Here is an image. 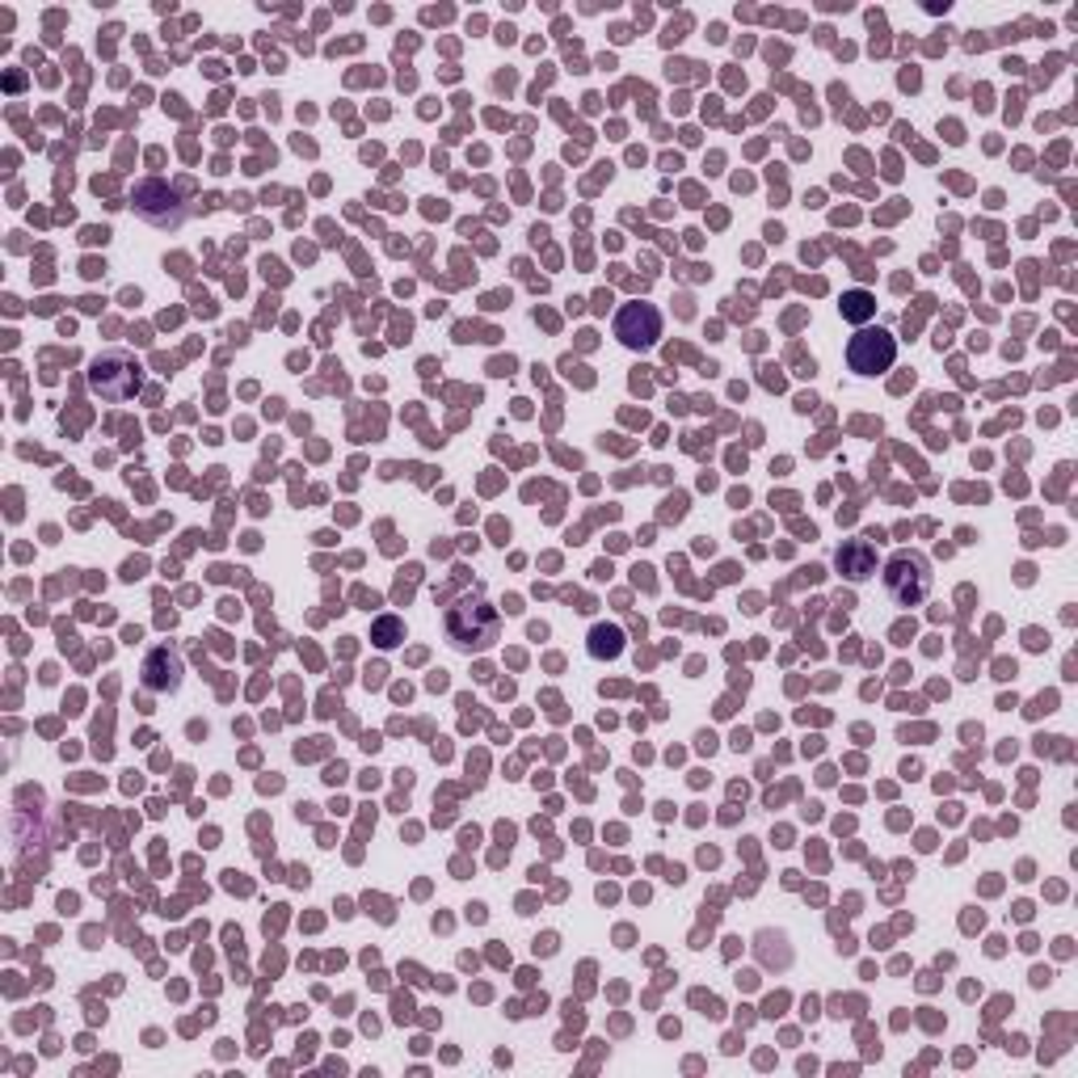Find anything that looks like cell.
Here are the masks:
<instances>
[{
	"label": "cell",
	"mask_w": 1078,
	"mask_h": 1078,
	"mask_svg": "<svg viewBox=\"0 0 1078 1078\" xmlns=\"http://www.w3.org/2000/svg\"><path fill=\"white\" fill-rule=\"evenodd\" d=\"M838 308H843V321H851V325H868V321H872V312H877V300H872L868 291H847Z\"/></svg>",
	"instance_id": "8"
},
{
	"label": "cell",
	"mask_w": 1078,
	"mask_h": 1078,
	"mask_svg": "<svg viewBox=\"0 0 1078 1078\" xmlns=\"http://www.w3.org/2000/svg\"><path fill=\"white\" fill-rule=\"evenodd\" d=\"M893 359H897V341L889 337L885 329H863L847 341V367L856 371V375H881V371H889L893 367Z\"/></svg>",
	"instance_id": "3"
},
{
	"label": "cell",
	"mask_w": 1078,
	"mask_h": 1078,
	"mask_svg": "<svg viewBox=\"0 0 1078 1078\" xmlns=\"http://www.w3.org/2000/svg\"><path fill=\"white\" fill-rule=\"evenodd\" d=\"M590 640H594V645H590V653H599V658L607 653V658H615V653H619V640H624V636H619V628H594V636H590Z\"/></svg>",
	"instance_id": "9"
},
{
	"label": "cell",
	"mask_w": 1078,
	"mask_h": 1078,
	"mask_svg": "<svg viewBox=\"0 0 1078 1078\" xmlns=\"http://www.w3.org/2000/svg\"><path fill=\"white\" fill-rule=\"evenodd\" d=\"M447 633L460 649H489L501 633V615L498 607H489L480 594H468L460 599L451 615H447Z\"/></svg>",
	"instance_id": "1"
},
{
	"label": "cell",
	"mask_w": 1078,
	"mask_h": 1078,
	"mask_svg": "<svg viewBox=\"0 0 1078 1078\" xmlns=\"http://www.w3.org/2000/svg\"><path fill=\"white\" fill-rule=\"evenodd\" d=\"M177 679H182V662H177V653H169V649H157V653L143 662V683H148L152 692H173Z\"/></svg>",
	"instance_id": "6"
},
{
	"label": "cell",
	"mask_w": 1078,
	"mask_h": 1078,
	"mask_svg": "<svg viewBox=\"0 0 1078 1078\" xmlns=\"http://www.w3.org/2000/svg\"><path fill=\"white\" fill-rule=\"evenodd\" d=\"M401 636H405V628H401V619H380V624H375V640H380L384 649H392V645H396Z\"/></svg>",
	"instance_id": "10"
},
{
	"label": "cell",
	"mask_w": 1078,
	"mask_h": 1078,
	"mask_svg": "<svg viewBox=\"0 0 1078 1078\" xmlns=\"http://www.w3.org/2000/svg\"><path fill=\"white\" fill-rule=\"evenodd\" d=\"M136 359L131 355H102V359L93 362V371H89V380L93 387L102 392V396H111V401H123V396H131L136 392Z\"/></svg>",
	"instance_id": "5"
},
{
	"label": "cell",
	"mask_w": 1078,
	"mask_h": 1078,
	"mask_svg": "<svg viewBox=\"0 0 1078 1078\" xmlns=\"http://www.w3.org/2000/svg\"><path fill=\"white\" fill-rule=\"evenodd\" d=\"M838 569H843L851 581H863L872 573V544H868V540L843 544V548H838Z\"/></svg>",
	"instance_id": "7"
},
{
	"label": "cell",
	"mask_w": 1078,
	"mask_h": 1078,
	"mask_svg": "<svg viewBox=\"0 0 1078 1078\" xmlns=\"http://www.w3.org/2000/svg\"><path fill=\"white\" fill-rule=\"evenodd\" d=\"M885 594L897 603V607H918V603L931 594V565H927V556L911 553V548L889 556Z\"/></svg>",
	"instance_id": "2"
},
{
	"label": "cell",
	"mask_w": 1078,
	"mask_h": 1078,
	"mask_svg": "<svg viewBox=\"0 0 1078 1078\" xmlns=\"http://www.w3.org/2000/svg\"><path fill=\"white\" fill-rule=\"evenodd\" d=\"M615 337L628 346V350H649L658 346L662 337V312L653 304H628L615 316Z\"/></svg>",
	"instance_id": "4"
}]
</instances>
